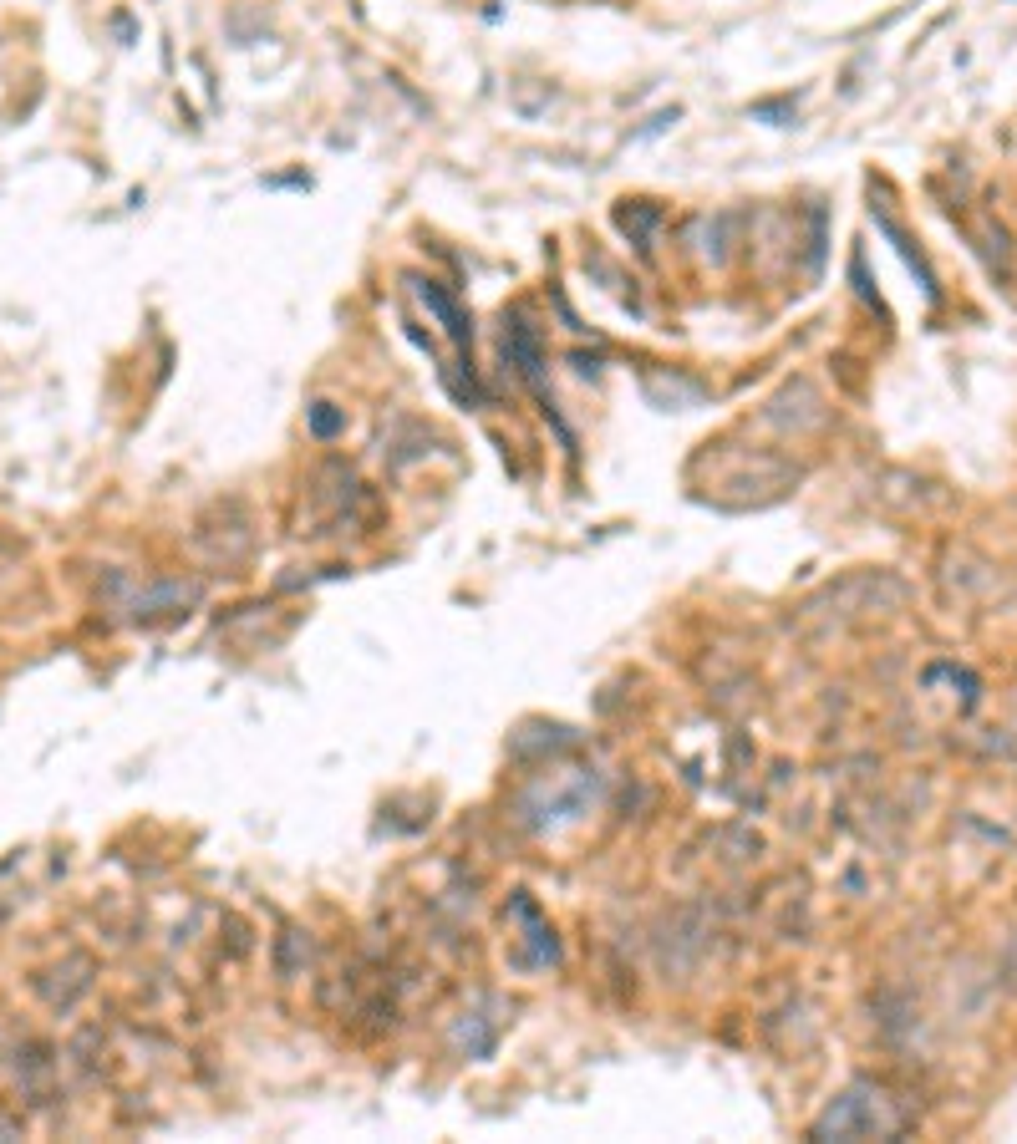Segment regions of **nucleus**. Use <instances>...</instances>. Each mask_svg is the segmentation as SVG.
<instances>
[{"instance_id":"f257e3e1","label":"nucleus","mask_w":1017,"mask_h":1144,"mask_svg":"<svg viewBox=\"0 0 1017 1144\" xmlns=\"http://www.w3.org/2000/svg\"><path fill=\"white\" fill-rule=\"evenodd\" d=\"M423 300H428V305H432V311H438V316H443V320H448V331H453V336H458V341H468V320H464V316H458V305H453V300H448V296H443V290H438V285H423Z\"/></svg>"}]
</instances>
